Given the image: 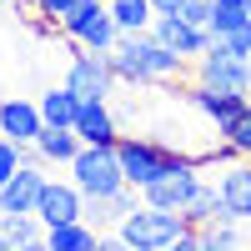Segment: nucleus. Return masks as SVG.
<instances>
[{"label":"nucleus","instance_id":"obj_1","mask_svg":"<svg viewBox=\"0 0 251 251\" xmlns=\"http://www.w3.org/2000/svg\"><path fill=\"white\" fill-rule=\"evenodd\" d=\"M100 246H131V251H196L201 246V231L186 211H166V206H151V201H136L111 231H100Z\"/></svg>","mask_w":251,"mask_h":251},{"label":"nucleus","instance_id":"obj_2","mask_svg":"<svg viewBox=\"0 0 251 251\" xmlns=\"http://www.w3.org/2000/svg\"><path fill=\"white\" fill-rule=\"evenodd\" d=\"M186 66H191V60L176 55L171 46H161L156 30L121 35L116 50H111V71H116V80H126V86H166V80L186 75Z\"/></svg>","mask_w":251,"mask_h":251},{"label":"nucleus","instance_id":"obj_3","mask_svg":"<svg viewBox=\"0 0 251 251\" xmlns=\"http://www.w3.org/2000/svg\"><path fill=\"white\" fill-rule=\"evenodd\" d=\"M116 156H121V171H126V181H131L136 191L151 186V181H161L166 171H176V166L196 161V156H186V151H176V146H166L156 136H121Z\"/></svg>","mask_w":251,"mask_h":251},{"label":"nucleus","instance_id":"obj_4","mask_svg":"<svg viewBox=\"0 0 251 251\" xmlns=\"http://www.w3.org/2000/svg\"><path fill=\"white\" fill-rule=\"evenodd\" d=\"M66 171H71V181H75L86 196H116V191L131 186V181H126V171H121L116 146H80Z\"/></svg>","mask_w":251,"mask_h":251},{"label":"nucleus","instance_id":"obj_5","mask_svg":"<svg viewBox=\"0 0 251 251\" xmlns=\"http://www.w3.org/2000/svg\"><path fill=\"white\" fill-rule=\"evenodd\" d=\"M60 35L71 46H86V50H116V15H111V0H80V5L60 20Z\"/></svg>","mask_w":251,"mask_h":251},{"label":"nucleus","instance_id":"obj_6","mask_svg":"<svg viewBox=\"0 0 251 251\" xmlns=\"http://www.w3.org/2000/svg\"><path fill=\"white\" fill-rule=\"evenodd\" d=\"M186 100L211 121L216 136H231V126L251 111V91H226V86H206V80H196V86L186 91Z\"/></svg>","mask_w":251,"mask_h":251},{"label":"nucleus","instance_id":"obj_7","mask_svg":"<svg viewBox=\"0 0 251 251\" xmlns=\"http://www.w3.org/2000/svg\"><path fill=\"white\" fill-rule=\"evenodd\" d=\"M191 71H196V80H206V86L251 91V60H246V55H236L221 35L206 46V55H196V60H191Z\"/></svg>","mask_w":251,"mask_h":251},{"label":"nucleus","instance_id":"obj_8","mask_svg":"<svg viewBox=\"0 0 251 251\" xmlns=\"http://www.w3.org/2000/svg\"><path fill=\"white\" fill-rule=\"evenodd\" d=\"M66 86L80 96V100H111V86H116V71H111V50H86L75 46L71 55V71H66Z\"/></svg>","mask_w":251,"mask_h":251},{"label":"nucleus","instance_id":"obj_9","mask_svg":"<svg viewBox=\"0 0 251 251\" xmlns=\"http://www.w3.org/2000/svg\"><path fill=\"white\" fill-rule=\"evenodd\" d=\"M201 181H206V176H201V166H196V161H186V166H176V171H166L161 181L141 186V201L166 206V211H186V201L196 196V186H201Z\"/></svg>","mask_w":251,"mask_h":251},{"label":"nucleus","instance_id":"obj_10","mask_svg":"<svg viewBox=\"0 0 251 251\" xmlns=\"http://www.w3.org/2000/svg\"><path fill=\"white\" fill-rule=\"evenodd\" d=\"M156 40H161V46H171L176 55H186V60H196V55H206V46H211V30H206V25H196V20H186L181 10H166V15H156Z\"/></svg>","mask_w":251,"mask_h":251},{"label":"nucleus","instance_id":"obj_11","mask_svg":"<svg viewBox=\"0 0 251 251\" xmlns=\"http://www.w3.org/2000/svg\"><path fill=\"white\" fill-rule=\"evenodd\" d=\"M35 216L46 221V226H55V221H75V216H86V191L66 176V181H55V176H46V191H40V201H35Z\"/></svg>","mask_w":251,"mask_h":251},{"label":"nucleus","instance_id":"obj_12","mask_svg":"<svg viewBox=\"0 0 251 251\" xmlns=\"http://www.w3.org/2000/svg\"><path fill=\"white\" fill-rule=\"evenodd\" d=\"M46 131V116H40V100L25 96H0V136H10L20 146H35V136Z\"/></svg>","mask_w":251,"mask_h":251},{"label":"nucleus","instance_id":"obj_13","mask_svg":"<svg viewBox=\"0 0 251 251\" xmlns=\"http://www.w3.org/2000/svg\"><path fill=\"white\" fill-rule=\"evenodd\" d=\"M40 191H46V161H25L5 186H0V216L5 211H35Z\"/></svg>","mask_w":251,"mask_h":251},{"label":"nucleus","instance_id":"obj_14","mask_svg":"<svg viewBox=\"0 0 251 251\" xmlns=\"http://www.w3.org/2000/svg\"><path fill=\"white\" fill-rule=\"evenodd\" d=\"M216 191L231 206L236 221H251V156H236V161L216 166Z\"/></svg>","mask_w":251,"mask_h":251},{"label":"nucleus","instance_id":"obj_15","mask_svg":"<svg viewBox=\"0 0 251 251\" xmlns=\"http://www.w3.org/2000/svg\"><path fill=\"white\" fill-rule=\"evenodd\" d=\"M75 136L80 146H116L121 141V126H116V111H111V100H80V111H75Z\"/></svg>","mask_w":251,"mask_h":251},{"label":"nucleus","instance_id":"obj_16","mask_svg":"<svg viewBox=\"0 0 251 251\" xmlns=\"http://www.w3.org/2000/svg\"><path fill=\"white\" fill-rule=\"evenodd\" d=\"M0 236L15 251H35V246H46V221L35 211H5L0 216Z\"/></svg>","mask_w":251,"mask_h":251},{"label":"nucleus","instance_id":"obj_17","mask_svg":"<svg viewBox=\"0 0 251 251\" xmlns=\"http://www.w3.org/2000/svg\"><path fill=\"white\" fill-rule=\"evenodd\" d=\"M46 246H50V251H96V246H100V231H96L86 216L55 221V226H46Z\"/></svg>","mask_w":251,"mask_h":251},{"label":"nucleus","instance_id":"obj_18","mask_svg":"<svg viewBox=\"0 0 251 251\" xmlns=\"http://www.w3.org/2000/svg\"><path fill=\"white\" fill-rule=\"evenodd\" d=\"M136 201H141L136 186H126V191H116V196H86V221L96 226V231H111V226L131 211Z\"/></svg>","mask_w":251,"mask_h":251},{"label":"nucleus","instance_id":"obj_19","mask_svg":"<svg viewBox=\"0 0 251 251\" xmlns=\"http://www.w3.org/2000/svg\"><path fill=\"white\" fill-rule=\"evenodd\" d=\"M35 151L46 166H71V156L80 151V136H75V126H46V131L35 136Z\"/></svg>","mask_w":251,"mask_h":251},{"label":"nucleus","instance_id":"obj_20","mask_svg":"<svg viewBox=\"0 0 251 251\" xmlns=\"http://www.w3.org/2000/svg\"><path fill=\"white\" fill-rule=\"evenodd\" d=\"M186 221H191V226H206V221H236V216H231V206L221 201L216 181H201L196 196L186 201Z\"/></svg>","mask_w":251,"mask_h":251},{"label":"nucleus","instance_id":"obj_21","mask_svg":"<svg viewBox=\"0 0 251 251\" xmlns=\"http://www.w3.org/2000/svg\"><path fill=\"white\" fill-rule=\"evenodd\" d=\"M75 111H80V96L71 86H50L46 96H40V116H46V126H75Z\"/></svg>","mask_w":251,"mask_h":251},{"label":"nucleus","instance_id":"obj_22","mask_svg":"<svg viewBox=\"0 0 251 251\" xmlns=\"http://www.w3.org/2000/svg\"><path fill=\"white\" fill-rule=\"evenodd\" d=\"M111 15H116L121 35H136V30L156 25V5H151V0H111Z\"/></svg>","mask_w":251,"mask_h":251},{"label":"nucleus","instance_id":"obj_23","mask_svg":"<svg viewBox=\"0 0 251 251\" xmlns=\"http://www.w3.org/2000/svg\"><path fill=\"white\" fill-rule=\"evenodd\" d=\"M211 35H236L241 25H251V5L246 0H211Z\"/></svg>","mask_w":251,"mask_h":251},{"label":"nucleus","instance_id":"obj_24","mask_svg":"<svg viewBox=\"0 0 251 251\" xmlns=\"http://www.w3.org/2000/svg\"><path fill=\"white\" fill-rule=\"evenodd\" d=\"M25 161H40L35 146H20V141H10V136H0V186H5Z\"/></svg>","mask_w":251,"mask_h":251},{"label":"nucleus","instance_id":"obj_25","mask_svg":"<svg viewBox=\"0 0 251 251\" xmlns=\"http://www.w3.org/2000/svg\"><path fill=\"white\" fill-rule=\"evenodd\" d=\"M196 231H201V246H206V251L241 246V231H236V221H206V226H196Z\"/></svg>","mask_w":251,"mask_h":251},{"label":"nucleus","instance_id":"obj_26","mask_svg":"<svg viewBox=\"0 0 251 251\" xmlns=\"http://www.w3.org/2000/svg\"><path fill=\"white\" fill-rule=\"evenodd\" d=\"M80 0H35V15H46V25H60Z\"/></svg>","mask_w":251,"mask_h":251},{"label":"nucleus","instance_id":"obj_27","mask_svg":"<svg viewBox=\"0 0 251 251\" xmlns=\"http://www.w3.org/2000/svg\"><path fill=\"white\" fill-rule=\"evenodd\" d=\"M226 141H231L241 156H251V111H246V116H241V121L231 126V136H226Z\"/></svg>","mask_w":251,"mask_h":251},{"label":"nucleus","instance_id":"obj_28","mask_svg":"<svg viewBox=\"0 0 251 251\" xmlns=\"http://www.w3.org/2000/svg\"><path fill=\"white\" fill-rule=\"evenodd\" d=\"M181 15H186V20H196V25H206V20H211V0H186ZM206 30H211V25H206Z\"/></svg>","mask_w":251,"mask_h":251},{"label":"nucleus","instance_id":"obj_29","mask_svg":"<svg viewBox=\"0 0 251 251\" xmlns=\"http://www.w3.org/2000/svg\"><path fill=\"white\" fill-rule=\"evenodd\" d=\"M221 40H226V46H231L236 55H246V60H251V25H241L236 35H221Z\"/></svg>","mask_w":251,"mask_h":251},{"label":"nucleus","instance_id":"obj_30","mask_svg":"<svg viewBox=\"0 0 251 251\" xmlns=\"http://www.w3.org/2000/svg\"><path fill=\"white\" fill-rule=\"evenodd\" d=\"M151 5H156V15H166V10H181L186 0H151Z\"/></svg>","mask_w":251,"mask_h":251},{"label":"nucleus","instance_id":"obj_31","mask_svg":"<svg viewBox=\"0 0 251 251\" xmlns=\"http://www.w3.org/2000/svg\"><path fill=\"white\" fill-rule=\"evenodd\" d=\"M15 10H30L35 15V0H15Z\"/></svg>","mask_w":251,"mask_h":251},{"label":"nucleus","instance_id":"obj_32","mask_svg":"<svg viewBox=\"0 0 251 251\" xmlns=\"http://www.w3.org/2000/svg\"><path fill=\"white\" fill-rule=\"evenodd\" d=\"M0 246H5V236H0Z\"/></svg>","mask_w":251,"mask_h":251},{"label":"nucleus","instance_id":"obj_33","mask_svg":"<svg viewBox=\"0 0 251 251\" xmlns=\"http://www.w3.org/2000/svg\"><path fill=\"white\" fill-rule=\"evenodd\" d=\"M246 5H251V0H246Z\"/></svg>","mask_w":251,"mask_h":251}]
</instances>
